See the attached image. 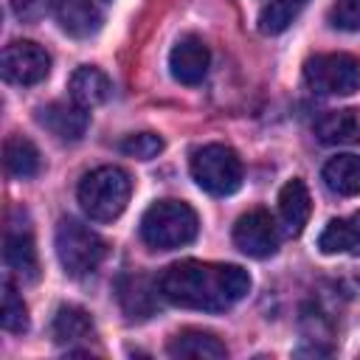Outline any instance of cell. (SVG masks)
Listing matches in <instances>:
<instances>
[{
    "label": "cell",
    "mask_w": 360,
    "mask_h": 360,
    "mask_svg": "<svg viewBox=\"0 0 360 360\" xmlns=\"http://www.w3.org/2000/svg\"><path fill=\"white\" fill-rule=\"evenodd\" d=\"M158 287L160 295L174 307L225 312L250 292V276L239 264L183 259L160 273Z\"/></svg>",
    "instance_id": "cell-1"
},
{
    "label": "cell",
    "mask_w": 360,
    "mask_h": 360,
    "mask_svg": "<svg viewBox=\"0 0 360 360\" xmlns=\"http://www.w3.org/2000/svg\"><path fill=\"white\" fill-rule=\"evenodd\" d=\"M200 231V219L188 202L180 200H158L141 217V239L152 250H174L194 242Z\"/></svg>",
    "instance_id": "cell-2"
},
{
    "label": "cell",
    "mask_w": 360,
    "mask_h": 360,
    "mask_svg": "<svg viewBox=\"0 0 360 360\" xmlns=\"http://www.w3.org/2000/svg\"><path fill=\"white\" fill-rule=\"evenodd\" d=\"M76 194H79L82 211L90 219L112 222L115 217L124 214V208L129 202L132 180L121 166H98L82 177Z\"/></svg>",
    "instance_id": "cell-3"
},
{
    "label": "cell",
    "mask_w": 360,
    "mask_h": 360,
    "mask_svg": "<svg viewBox=\"0 0 360 360\" xmlns=\"http://www.w3.org/2000/svg\"><path fill=\"white\" fill-rule=\"evenodd\" d=\"M56 256L68 276L82 278V276H90L104 262L107 245L96 231L82 225L79 219L65 217L56 225Z\"/></svg>",
    "instance_id": "cell-4"
},
{
    "label": "cell",
    "mask_w": 360,
    "mask_h": 360,
    "mask_svg": "<svg viewBox=\"0 0 360 360\" xmlns=\"http://www.w3.org/2000/svg\"><path fill=\"white\" fill-rule=\"evenodd\" d=\"M188 166L194 183L214 197H228L242 186V160L225 143H205L194 149Z\"/></svg>",
    "instance_id": "cell-5"
},
{
    "label": "cell",
    "mask_w": 360,
    "mask_h": 360,
    "mask_svg": "<svg viewBox=\"0 0 360 360\" xmlns=\"http://www.w3.org/2000/svg\"><path fill=\"white\" fill-rule=\"evenodd\" d=\"M304 82L321 96H349L360 90V59L352 53H315L304 62Z\"/></svg>",
    "instance_id": "cell-6"
},
{
    "label": "cell",
    "mask_w": 360,
    "mask_h": 360,
    "mask_svg": "<svg viewBox=\"0 0 360 360\" xmlns=\"http://www.w3.org/2000/svg\"><path fill=\"white\" fill-rule=\"evenodd\" d=\"M0 68H3L6 82L31 87V84H39L51 73V56L42 45H37L31 39H17L3 48Z\"/></svg>",
    "instance_id": "cell-7"
},
{
    "label": "cell",
    "mask_w": 360,
    "mask_h": 360,
    "mask_svg": "<svg viewBox=\"0 0 360 360\" xmlns=\"http://www.w3.org/2000/svg\"><path fill=\"white\" fill-rule=\"evenodd\" d=\"M233 245L253 259H267L278 250V225L264 208L242 214L233 225Z\"/></svg>",
    "instance_id": "cell-8"
},
{
    "label": "cell",
    "mask_w": 360,
    "mask_h": 360,
    "mask_svg": "<svg viewBox=\"0 0 360 360\" xmlns=\"http://www.w3.org/2000/svg\"><path fill=\"white\" fill-rule=\"evenodd\" d=\"M3 259L8 264V270L14 276H20L22 281H37L39 278V259H37V245L28 228V219L22 214V219L17 222L14 214L6 222V236H3Z\"/></svg>",
    "instance_id": "cell-9"
},
{
    "label": "cell",
    "mask_w": 360,
    "mask_h": 360,
    "mask_svg": "<svg viewBox=\"0 0 360 360\" xmlns=\"http://www.w3.org/2000/svg\"><path fill=\"white\" fill-rule=\"evenodd\" d=\"M158 295L160 287L149 276L141 273H124L115 278V298L121 304V312L129 321H146L158 312Z\"/></svg>",
    "instance_id": "cell-10"
},
{
    "label": "cell",
    "mask_w": 360,
    "mask_h": 360,
    "mask_svg": "<svg viewBox=\"0 0 360 360\" xmlns=\"http://www.w3.org/2000/svg\"><path fill=\"white\" fill-rule=\"evenodd\" d=\"M37 121L56 141L76 143V141H82V135L90 127V112L76 101H70V104L68 101H53V104H45V107L37 110Z\"/></svg>",
    "instance_id": "cell-11"
},
{
    "label": "cell",
    "mask_w": 360,
    "mask_h": 360,
    "mask_svg": "<svg viewBox=\"0 0 360 360\" xmlns=\"http://www.w3.org/2000/svg\"><path fill=\"white\" fill-rule=\"evenodd\" d=\"M208 62H211V53H208V45L194 37V34H186L177 39V45L172 48L169 53V68H172V76L180 82V84H200L208 73Z\"/></svg>",
    "instance_id": "cell-12"
},
{
    "label": "cell",
    "mask_w": 360,
    "mask_h": 360,
    "mask_svg": "<svg viewBox=\"0 0 360 360\" xmlns=\"http://www.w3.org/2000/svg\"><path fill=\"white\" fill-rule=\"evenodd\" d=\"M51 335L59 346H68V352H76V346L90 343L96 338V323L87 309H82L76 304H62L53 315Z\"/></svg>",
    "instance_id": "cell-13"
},
{
    "label": "cell",
    "mask_w": 360,
    "mask_h": 360,
    "mask_svg": "<svg viewBox=\"0 0 360 360\" xmlns=\"http://www.w3.org/2000/svg\"><path fill=\"white\" fill-rule=\"evenodd\" d=\"M53 17L59 28L76 39L93 37L101 28V11L93 0H53Z\"/></svg>",
    "instance_id": "cell-14"
},
{
    "label": "cell",
    "mask_w": 360,
    "mask_h": 360,
    "mask_svg": "<svg viewBox=\"0 0 360 360\" xmlns=\"http://www.w3.org/2000/svg\"><path fill=\"white\" fill-rule=\"evenodd\" d=\"M309 214H312V200H309V191H307L304 180H298V177L287 180L278 191V217H281L284 233L298 236L304 231Z\"/></svg>",
    "instance_id": "cell-15"
},
{
    "label": "cell",
    "mask_w": 360,
    "mask_h": 360,
    "mask_svg": "<svg viewBox=\"0 0 360 360\" xmlns=\"http://www.w3.org/2000/svg\"><path fill=\"white\" fill-rule=\"evenodd\" d=\"M166 352L172 357H191V360H222V357H228L225 343L217 335L202 332V329H183V332H177L169 340Z\"/></svg>",
    "instance_id": "cell-16"
},
{
    "label": "cell",
    "mask_w": 360,
    "mask_h": 360,
    "mask_svg": "<svg viewBox=\"0 0 360 360\" xmlns=\"http://www.w3.org/2000/svg\"><path fill=\"white\" fill-rule=\"evenodd\" d=\"M68 87H70V98L76 104H82L84 110H93V107L110 101V96H112V82L107 79V73L98 68H90V65L76 68Z\"/></svg>",
    "instance_id": "cell-17"
},
{
    "label": "cell",
    "mask_w": 360,
    "mask_h": 360,
    "mask_svg": "<svg viewBox=\"0 0 360 360\" xmlns=\"http://www.w3.org/2000/svg\"><path fill=\"white\" fill-rule=\"evenodd\" d=\"M315 135L326 146H346L360 141V112L357 110H329L315 121Z\"/></svg>",
    "instance_id": "cell-18"
},
{
    "label": "cell",
    "mask_w": 360,
    "mask_h": 360,
    "mask_svg": "<svg viewBox=\"0 0 360 360\" xmlns=\"http://www.w3.org/2000/svg\"><path fill=\"white\" fill-rule=\"evenodd\" d=\"M321 253H352L360 256V211L352 217L332 219L318 236Z\"/></svg>",
    "instance_id": "cell-19"
},
{
    "label": "cell",
    "mask_w": 360,
    "mask_h": 360,
    "mask_svg": "<svg viewBox=\"0 0 360 360\" xmlns=\"http://www.w3.org/2000/svg\"><path fill=\"white\" fill-rule=\"evenodd\" d=\"M3 160H6V172L17 180H28L34 174H39V149L22 138V135H8L3 143Z\"/></svg>",
    "instance_id": "cell-20"
},
{
    "label": "cell",
    "mask_w": 360,
    "mask_h": 360,
    "mask_svg": "<svg viewBox=\"0 0 360 360\" xmlns=\"http://www.w3.org/2000/svg\"><path fill=\"white\" fill-rule=\"evenodd\" d=\"M321 174L329 191L340 197L360 194V158L357 155H335L332 160H326Z\"/></svg>",
    "instance_id": "cell-21"
},
{
    "label": "cell",
    "mask_w": 360,
    "mask_h": 360,
    "mask_svg": "<svg viewBox=\"0 0 360 360\" xmlns=\"http://www.w3.org/2000/svg\"><path fill=\"white\" fill-rule=\"evenodd\" d=\"M307 6V0H267L259 11V31L262 34H281Z\"/></svg>",
    "instance_id": "cell-22"
},
{
    "label": "cell",
    "mask_w": 360,
    "mask_h": 360,
    "mask_svg": "<svg viewBox=\"0 0 360 360\" xmlns=\"http://www.w3.org/2000/svg\"><path fill=\"white\" fill-rule=\"evenodd\" d=\"M0 323L6 332H25L28 329V309L22 304V298L17 295V287L6 278L3 281V309H0Z\"/></svg>",
    "instance_id": "cell-23"
},
{
    "label": "cell",
    "mask_w": 360,
    "mask_h": 360,
    "mask_svg": "<svg viewBox=\"0 0 360 360\" xmlns=\"http://www.w3.org/2000/svg\"><path fill=\"white\" fill-rule=\"evenodd\" d=\"M118 149L129 158H138V160H152L163 152V138L155 135V132H135V135H127Z\"/></svg>",
    "instance_id": "cell-24"
},
{
    "label": "cell",
    "mask_w": 360,
    "mask_h": 360,
    "mask_svg": "<svg viewBox=\"0 0 360 360\" xmlns=\"http://www.w3.org/2000/svg\"><path fill=\"white\" fill-rule=\"evenodd\" d=\"M329 25L340 31H360V0H335L329 8Z\"/></svg>",
    "instance_id": "cell-25"
},
{
    "label": "cell",
    "mask_w": 360,
    "mask_h": 360,
    "mask_svg": "<svg viewBox=\"0 0 360 360\" xmlns=\"http://www.w3.org/2000/svg\"><path fill=\"white\" fill-rule=\"evenodd\" d=\"M8 6H11L17 20L34 22L48 11V6H53V0H8Z\"/></svg>",
    "instance_id": "cell-26"
}]
</instances>
